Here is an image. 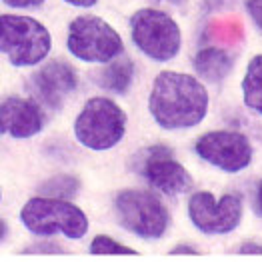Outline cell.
I'll list each match as a JSON object with an SVG mask.
<instances>
[{"mask_svg": "<svg viewBox=\"0 0 262 262\" xmlns=\"http://www.w3.org/2000/svg\"><path fill=\"white\" fill-rule=\"evenodd\" d=\"M148 110L154 122L164 130L192 128L208 114V92L194 76L164 70L154 78Z\"/></svg>", "mask_w": 262, "mask_h": 262, "instance_id": "obj_1", "label": "cell"}, {"mask_svg": "<svg viewBox=\"0 0 262 262\" xmlns=\"http://www.w3.org/2000/svg\"><path fill=\"white\" fill-rule=\"evenodd\" d=\"M20 222L32 234L48 238L62 234L70 241H80L88 232V219L82 208L70 200L50 196L30 198L20 208Z\"/></svg>", "mask_w": 262, "mask_h": 262, "instance_id": "obj_2", "label": "cell"}, {"mask_svg": "<svg viewBox=\"0 0 262 262\" xmlns=\"http://www.w3.org/2000/svg\"><path fill=\"white\" fill-rule=\"evenodd\" d=\"M52 50V36L42 22L32 16H0V52L18 68L40 64Z\"/></svg>", "mask_w": 262, "mask_h": 262, "instance_id": "obj_3", "label": "cell"}, {"mask_svg": "<svg viewBox=\"0 0 262 262\" xmlns=\"http://www.w3.org/2000/svg\"><path fill=\"white\" fill-rule=\"evenodd\" d=\"M126 112L106 96H94L74 120L76 140L90 150H110L126 134Z\"/></svg>", "mask_w": 262, "mask_h": 262, "instance_id": "obj_4", "label": "cell"}, {"mask_svg": "<svg viewBox=\"0 0 262 262\" xmlns=\"http://www.w3.org/2000/svg\"><path fill=\"white\" fill-rule=\"evenodd\" d=\"M130 36L134 46L154 62H168L176 58L182 46L178 22L156 8H140L132 14Z\"/></svg>", "mask_w": 262, "mask_h": 262, "instance_id": "obj_5", "label": "cell"}, {"mask_svg": "<svg viewBox=\"0 0 262 262\" xmlns=\"http://www.w3.org/2000/svg\"><path fill=\"white\" fill-rule=\"evenodd\" d=\"M66 46L74 58L96 64H106L124 50L122 36L104 18L92 14L76 16L68 24Z\"/></svg>", "mask_w": 262, "mask_h": 262, "instance_id": "obj_6", "label": "cell"}, {"mask_svg": "<svg viewBox=\"0 0 262 262\" xmlns=\"http://www.w3.org/2000/svg\"><path fill=\"white\" fill-rule=\"evenodd\" d=\"M114 212L122 228L144 241L162 238L170 224L168 208L148 190H120L114 198Z\"/></svg>", "mask_w": 262, "mask_h": 262, "instance_id": "obj_7", "label": "cell"}, {"mask_svg": "<svg viewBox=\"0 0 262 262\" xmlns=\"http://www.w3.org/2000/svg\"><path fill=\"white\" fill-rule=\"evenodd\" d=\"M136 170L144 176V180L152 188L166 196H178L192 188L190 172L164 144H154L136 154Z\"/></svg>", "mask_w": 262, "mask_h": 262, "instance_id": "obj_8", "label": "cell"}, {"mask_svg": "<svg viewBox=\"0 0 262 262\" xmlns=\"http://www.w3.org/2000/svg\"><path fill=\"white\" fill-rule=\"evenodd\" d=\"M190 222L204 234H228L242 220V196L228 192L214 198L212 192L200 190L188 200Z\"/></svg>", "mask_w": 262, "mask_h": 262, "instance_id": "obj_9", "label": "cell"}, {"mask_svg": "<svg viewBox=\"0 0 262 262\" xmlns=\"http://www.w3.org/2000/svg\"><path fill=\"white\" fill-rule=\"evenodd\" d=\"M196 154L222 172H241L252 162L250 140L236 130H210L202 134L194 144Z\"/></svg>", "mask_w": 262, "mask_h": 262, "instance_id": "obj_10", "label": "cell"}, {"mask_svg": "<svg viewBox=\"0 0 262 262\" xmlns=\"http://www.w3.org/2000/svg\"><path fill=\"white\" fill-rule=\"evenodd\" d=\"M30 86L34 96L50 108H60L78 86V74L68 62L54 60L32 74Z\"/></svg>", "mask_w": 262, "mask_h": 262, "instance_id": "obj_11", "label": "cell"}, {"mask_svg": "<svg viewBox=\"0 0 262 262\" xmlns=\"http://www.w3.org/2000/svg\"><path fill=\"white\" fill-rule=\"evenodd\" d=\"M46 118L38 102L10 96L0 102V134L10 138H32L42 132Z\"/></svg>", "mask_w": 262, "mask_h": 262, "instance_id": "obj_12", "label": "cell"}, {"mask_svg": "<svg viewBox=\"0 0 262 262\" xmlns=\"http://www.w3.org/2000/svg\"><path fill=\"white\" fill-rule=\"evenodd\" d=\"M192 64L200 78H204L206 82L219 84L232 72L234 56L220 46H206V48L198 50Z\"/></svg>", "mask_w": 262, "mask_h": 262, "instance_id": "obj_13", "label": "cell"}, {"mask_svg": "<svg viewBox=\"0 0 262 262\" xmlns=\"http://www.w3.org/2000/svg\"><path fill=\"white\" fill-rule=\"evenodd\" d=\"M96 84L114 94H126L134 80V62L128 56H116L96 72Z\"/></svg>", "mask_w": 262, "mask_h": 262, "instance_id": "obj_14", "label": "cell"}, {"mask_svg": "<svg viewBox=\"0 0 262 262\" xmlns=\"http://www.w3.org/2000/svg\"><path fill=\"white\" fill-rule=\"evenodd\" d=\"M242 98L250 110L262 114V54L254 56L242 78Z\"/></svg>", "mask_w": 262, "mask_h": 262, "instance_id": "obj_15", "label": "cell"}, {"mask_svg": "<svg viewBox=\"0 0 262 262\" xmlns=\"http://www.w3.org/2000/svg\"><path fill=\"white\" fill-rule=\"evenodd\" d=\"M80 190V180L72 174H56L42 182L38 192L42 196L62 198V200H72Z\"/></svg>", "mask_w": 262, "mask_h": 262, "instance_id": "obj_16", "label": "cell"}, {"mask_svg": "<svg viewBox=\"0 0 262 262\" xmlns=\"http://www.w3.org/2000/svg\"><path fill=\"white\" fill-rule=\"evenodd\" d=\"M88 250L92 254H136V250H132L130 246L120 244L118 241H114L110 236H104V234L96 236L94 241L90 242Z\"/></svg>", "mask_w": 262, "mask_h": 262, "instance_id": "obj_17", "label": "cell"}, {"mask_svg": "<svg viewBox=\"0 0 262 262\" xmlns=\"http://www.w3.org/2000/svg\"><path fill=\"white\" fill-rule=\"evenodd\" d=\"M246 10L256 28L262 32V0H246Z\"/></svg>", "mask_w": 262, "mask_h": 262, "instance_id": "obj_18", "label": "cell"}, {"mask_svg": "<svg viewBox=\"0 0 262 262\" xmlns=\"http://www.w3.org/2000/svg\"><path fill=\"white\" fill-rule=\"evenodd\" d=\"M24 252H42V254H54V252H62V248L54 242H38V244H32L28 246Z\"/></svg>", "mask_w": 262, "mask_h": 262, "instance_id": "obj_19", "label": "cell"}, {"mask_svg": "<svg viewBox=\"0 0 262 262\" xmlns=\"http://www.w3.org/2000/svg\"><path fill=\"white\" fill-rule=\"evenodd\" d=\"M0 2H4L10 8H36V6L44 4L46 0H0Z\"/></svg>", "mask_w": 262, "mask_h": 262, "instance_id": "obj_20", "label": "cell"}, {"mask_svg": "<svg viewBox=\"0 0 262 262\" xmlns=\"http://www.w3.org/2000/svg\"><path fill=\"white\" fill-rule=\"evenodd\" d=\"M236 250H238L241 254H262V244L260 242L246 241V242H242Z\"/></svg>", "mask_w": 262, "mask_h": 262, "instance_id": "obj_21", "label": "cell"}, {"mask_svg": "<svg viewBox=\"0 0 262 262\" xmlns=\"http://www.w3.org/2000/svg\"><path fill=\"white\" fill-rule=\"evenodd\" d=\"M232 4H234V0H204V6L208 8V12H216V10L230 8Z\"/></svg>", "mask_w": 262, "mask_h": 262, "instance_id": "obj_22", "label": "cell"}, {"mask_svg": "<svg viewBox=\"0 0 262 262\" xmlns=\"http://www.w3.org/2000/svg\"><path fill=\"white\" fill-rule=\"evenodd\" d=\"M170 254H198V250L194 246H188V244H178L170 250Z\"/></svg>", "mask_w": 262, "mask_h": 262, "instance_id": "obj_23", "label": "cell"}, {"mask_svg": "<svg viewBox=\"0 0 262 262\" xmlns=\"http://www.w3.org/2000/svg\"><path fill=\"white\" fill-rule=\"evenodd\" d=\"M64 2L70 6H78V8H92L98 0H64Z\"/></svg>", "mask_w": 262, "mask_h": 262, "instance_id": "obj_24", "label": "cell"}, {"mask_svg": "<svg viewBox=\"0 0 262 262\" xmlns=\"http://www.w3.org/2000/svg\"><path fill=\"white\" fill-rule=\"evenodd\" d=\"M256 206H258V210H260L262 214V180L260 184H258V190H256Z\"/></svg>", "mask_w": 262, "mask_h": 262, "instance_id": "obj_25", "label": "cell"}, {"mask_svg": "<svg viewBox=\"0 0 262 262\" xmlns=\"http://www.w3.org/2000/svg\"><path fill=\"white\" fill-rule=\"evenodd\" d=\"M6 234H8V226H6L4 220H0V242L6 238Z\"/></svg>", "mask_w": 262, "mask_h": 262, "instance_id": "obj_26", "label": "cell"}, {"mask_svg": "<svg viewBox=\"0 0 262 262\" xmlns=\"http://www.w3.org/2000/svg\"><path fill=\"white\" fill-rule=\"evenodd\" d=\"M0 198H2V194H0Z\"/></svg>", "mask_w": 262, "mask_h": 262, "instance_id": "obj_27", "label": "cell"}]
</instances>
